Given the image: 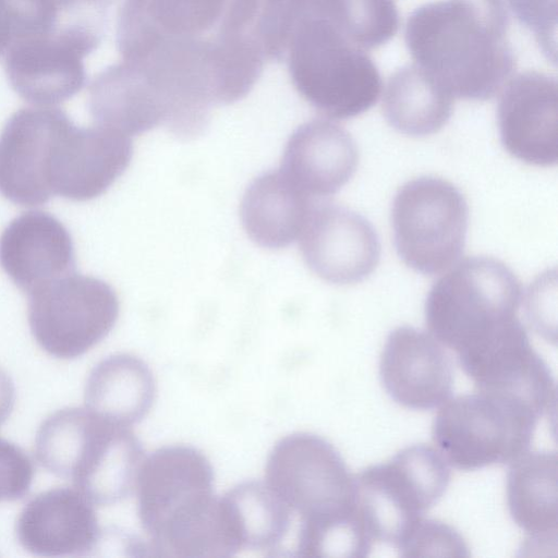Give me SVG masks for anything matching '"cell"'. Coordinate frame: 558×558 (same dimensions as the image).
<instances>
[{
  "mask_svg": "<svg viewBox=\"0 0 558 558\" xmlns=\"http://www.w3.org/2000/svg\"><path fill=\"white\" fill-rule=\"evenodd\" d=\"M399 23L393 0H260L256 34L265 59L286 62L312 107L345 120L378 101L383 81L367 51Z\"/></svg>",
  "mask_w": 558,
  "mask_h": 558,
  "instance_id": "obj_1",
  "label": "cell"
},
{
  "mask_svg": "<svg viewBox=\"0 0 558 558\" xmlns=\"http://www.w3.org/2000/svg\"><path fill=\"white\" fill-rule=\"evenodd\" d=\"M509 22L481 0L433 1L409 15L404 40L414 63L453 99L484 101L515 71Z\"/></svg>",
  "mask_w": 558,
  "mask_h": 558,
  "instance_id": "obj_2",
  "label": "cell"
},
{
  "mask_svg": "<svg viewBox=\"0 0 558 558\" xmlns=\"http://www.w3.org/2000/svg\"><path fill=\"white\" fill-rule=\"evenodd\" d=\"M137 512L153 555L232 557L239 554L225 505L214 494L209 460L190 446L157 449L138 471Z\"/></svg>",
  "mask_w": 558,
  "mask_h": 558,
  "instance_id": "obj_3",
  "label": "cell"
},
{
  "mask_svg": "<svg viewBox=\"0 0 558 558\" xmlns=\"http://www.w3.org/2000/svg\"><path fill=\"white\" fill-rule=\"evenodd\" d=\"M260 0H123L122 60L221 66L259 45Z\"/></svg>",
  "mask_w": 558,
  "mask_h": 558,
  "instance_id": "obj_4",
  "label": "cell"
},
{
  "mask_svg": "<svg viewBox=\"0 0 558 558\" xmlns=\"http://www.w3.org/2000/svg\"><path fill=\"white\" fill-rule=\"evenodd\" d=\"M35 454L48 472L71 480L99 506L128 498L144 461L142 444L131 427L87 408L63 409L47 417L36 434Z\"/></svg>",
  "mask_w": 558,
  "mask_h": 558,
  "instance_id": "obj_5",
  "label": "cell"
},
{
  "mask_svg": "<svg viewBox=\"0 0 558 558\" xmlns=\"http://www.w3.org/2000/svg\"><path fill=\"white\" fill-rule=\"evenodd\" d=\"M354 480L355 507L372 538L399 549L445 494L450 470L437 449L413 445Z\"/></svg>",
  "mask_w": 558,
  "mask_h": 558,
  "instance_id": "obj_6",
  "label": "cell"
},
{
  "mask_svg": "<svg viewBox=\"0 0 558 558\" xmlns=\"http://www.w3.org/2000/svg\"><path fill=\"white\" fill-rule=\"evenodd\" d=\"M445 403L433 423V440L447 463L462 471L511 463L529 450L541 418L526 402L489 391Z\"/></svg>",
  "mask_w": 558,
  "mask_h": 558,
  "instance_id": "obj_7",
  "label": "cell"
},
{
  "mask_svg": "<svg viewBox=\"0 0 558 558\" xmlns=\"http://www.w3.org/2000/svg\"><path fill=\"white\" fill-rule=\"evenodd\" d=\"M522 287L502 262L468 257L440 277L425 302L426 326L456 353L517 316Z\"/></svg>",
  "mask_w": 558,
  "mask_h": 558,
  "instance_id": "obj_8",
  "label": "cell"
},
{
  "mask_svg": "<svg viewBox=\"0 0 558 558\" xmlns=\"http://www.w3.org/2000/svg\"><path fill=\"white\" fill-rule=\"evenodd\" d=\"M468 220L465 197L452 183L436 177L408 181L391 208L396 251L416 272L440 274L462 255Z\"/></svg>",
  "mask_w": 558,
  "mask_h": 558,
  "instance_id": "obj_9",
  "label": "cell"
},
{
  "mask_svg": "<svg viewBox=\"0 0 558 558\" xmlns=\"http://www.w3.org/2000/svg\"><path fill=\"white\" fill-rule=\"evenodd\" d=\"M119 316L116 291L106 281L75 271L28 294V324L40 348L57 359H75L100 342Z\"/></svg>",
  "mask_w": 558,
  "mask_h": 558,
  "instance_id": "obj_10",
  "label": "cell"
},
{
  "mask_svg": "<svg viewBox=\"0 0 558 558\" xmlns=\"http://www.w3.org/2000/svg\"><path fill=\"white\" fill-rule=\"evenodd\" d=\"M266 484L301 517L316 521L355 507V480L339 451L310 433L281 438L266 463Z\"/></svg>",
  "mask_w": 558,
  "mask_h": 558,
  "instance_id": "obj_11",
  "label": "cell"
},
{
  "mask_svg": "<svg viewBox=\"0 0 558 558\" xmlns=\"http://www.w3.org/2000/svg\"><path fill=\"white\" fill-rule=\"evenodd\" d=\"M104 31L93 23H72L13 40L4 61L11 87L34 105H57L72 98L86 84L84 59L99 46Z\"/></svg>",
  "mask_w": 558,
  "mask_h": 558,
  "instance_id": "obj_12",
  "label": "cell"
},
{
  "mask_svg": "<svg viewBox=\"0 0 558 558\" xmlns=\"http://www.w3.org/2000/svg\"><path fill=\"white\" fill-rule=\"evenodd\" d=\"M457 356L478 390L518 398L541 416L555 411V378L517 316L457 352Z\"/></svg>",
  "mask_w": 558,
  "mask_h": 558,
  "instance_id": "obj_13",
  "label": "cell"
},
{
  "mask_svg": "<svg viewBox=\"0 0 558 558\" xmlns=\"http://www.w3.org/2000/svg\"><path fill=\"white\" fill-rule=\"evenodd\" d=\"M72 124L59 108H21L9 118L0 133V194L4 198L21 206L49 202L53 155Z\"/></svg>",
  "mask_w": 558,
  "mask_h": 558,
  "instance_id": "obj_14",
  "label": "cell"
},
{
  "mask_svg": "<svg viewBox=\"0 0 558 558\" xmlns=\"http://www.w3.org/2000/svg\"><path fill=\"white\" fill-rule=\"evenodd\" d=\"M308 268L333 284L367 278L380 258V242L362 215L330 202H314L299 236Z\"/></svg>",
  "mask_w": 558,
  "mask_h": 558,
  "instance_id": "obj_15",
  "label": "cell"
},
{
  "mask_svg": "<svg viewBox=\"0 0 558 558\" xmlns=\"http://www.w3.org/2000/svg\"><path fill=\"white\" fill-rule=\"evenodd\" d=\"M557 81L545 73L525 71L504 86L497 121L504 148L533 166L557 163Z\"/></svg>",
  "mask_w": 558,
  "mask_h": 558,
  "instance_id": "obj_16",
  "label": "cell"
},
{
  "mask_svg": "<svg viewBox=\"0 0 558 558\" xmlns=\"http://www.w3.org/2000/svg\"><path fill=\"white\" fill-rule=\"evenodd\" d=\"M380 381L388 396L412 410H430L452 393V363L436 338L414 327L392 330L379 362Z\"/></svg>",
  "mask_w": 558,
  "mask_h": 558,
  "instance_id": "obj_17",
  "label": "cell"
},
{
  "mask_svg": "<svg viewBox=\"0 0 558 558\" xmlns=\"http://www.w3.org/2000/svg\"><path fill=\"white\" fill-rule=\"evenodd\" d=\"M15 533L25 550L44 557L89 555L101 541L94 504L71 487L32 498L19 515Z\"/></svg>",
  "mask_w": 558,
  "mask_h": 558,
  "instance_id": "obj_18",
  "label": "cell"
},
{
  "mask_svg": "<svg viewBox=\"0 0 558 558\" xmlns=\"http://www.w3.org/2000/svg\"><path fill=\"white\" fill-rule=\"evenodd\" d=\"M133 156L131 140L97 125L74 123L60 138L50 173L53 195L89 201L104 194L126 170Z\"/></svg>",
  "mask_w": 558,
  "mask_h": 558,
  "instance_id": "obj_19",
  "label": "cell"
},
{
  "mask_svg": "<svg viewBox=\"0 0 558 558\" xmlns=\"http://www.w3.org/2000/svg\"><path fill=\"white\" fill-rule=\"evenodd\" d=\"M0 266L20 290L29 294L75 271L72 238L51 214L25 211L0 236Z\"/></svg>",
  "mask_w": 558,
  "mask_h": 558,
  "instance_id": "obj_20",
  "label": "cell"
},
{
  "mask_svg": "<svg viewBox=\"0 0 558 558\" xmlns=\"http://www.w3.org/2000/svg\"><path fill=\"white\" fill-rule=\"evenodd\" d=\"M357 163L351 134L332 121L314 119L291 134L279 170L313 198L337 193L353 177Z\"/></svg>",
  "mask_w": 558,
  "mask_h": 558,
  "instance_id": "obj_21",
  "label": "cell"
},
{
  "mask_svg": "<svg viewBox=\"0 0 558 558\" xmlns=\"http://www.w3.org/2000/svg\"><path fill=\"white\" fill-rule=\"evenodd\" d=\"M314 202L280 170L268 171L246 189L241 220L256 244L282 248L300 236Z\"/></svg>",
  "mask_w": 558,
  "mask_h": 558,
  "instance_id": "obj_22",
  "label": "cell"
},
{
  "mask_svg": "<svg viewBox=\"0 0 558 558\" xmlns=\"http://www.w3.org/2000/svg\"><path fill=\"white\" fill-rule=\"evenodd\" d=\"M507 504L514 523L534 545H557V453L525 452L507 474Z\"/></svg>",
  "mask_w": 558,
  "mask_h": 558,
  "instance_id": "obj_23",
  "label": "cell"
},
{
  "mask_svg": "<svg viewBox=\"0 0 558 558\" xmlns=\"http://www.w3.org/2000/svg\"><path fill=\"white\" fill-rule=\"evenodd\" d=\"M156 398V384L148 365L130 354L101 360L85 386V404L97 415L131 427L149 412Z\"/></svg>",
  "mask_w": 558,
  "mask_h": 558,
  "instance_id": "obj_24",
  "label": "cell"
},
{
  "mask_svg": "<svg viewBox=\"0 0 558 558\" xmlns=\"http://www.w3.org/2000/svg\"><path fill=\"white\" fill-rule=\"evenodd\" d=\"M452 110L453 98L415 63L401 66L387 82L383 112L404 135L421 137L438 132Z\"/></svg>",
  "mask_w": 558,
  "mask_h": 558,
  "instance_id": "obj_25",
  "label": "cell"
},
{
  "mask_svg": "<svg viewBox=\"0 0 558 558\" xmlns=\"http://www.w3.org/2000/svg\"><path fill=\"white\" fill-rule=\"evenodd\" d=\"M240 550L276 549L291 525V510L263 482L247 481L223 496Z\"/></svg>",
  "mask_w": 558,
  "mask_h": 558,
  "instance_id": "obj_26",
  "label": "cell"
},
{
  "mask_svg": "<svg viewBox=\"0 0 558 558\" xmlns=\"http://www.w3.org/2000/svg\"><path fill=\"white\" fill-rule=\"evenodd\" d=\"M373 542L355 507L327 519L300 522L296 551L303 557H365Z\"/></svg>",
  "mask_w": 558,
  "mask_h": 558,
  "instance_id": "obj_27",
  "label": "cell"
},
{
  "mask_svg": "<svg viewBox=\"0 0 558 558\" xmlns=\"http://www.w3.org/2000/svg\"><path fill=\"white\" fill-rule=\"evenodd\" d=\"M12 39L38 36L76 22L106 23V13L83 0H5ZM10 43V44H11Z\"/></svg>",
  "mask_w": 558,
  "mask_h": 558,
  "instance_id": "obj_28",
  "label": "cell"
},
{
  "mask_svg": "<svg viewBox=\"0 0 558 558\" xmlns=\"http://www.w3.org/2000/svg\"><path fill=\"white\" fill-rule=\"evenodd\" d=\"M507 11L529 28L543 54L556 64L557 0H505Z\"/></svg>",
  "mask_w": 558,
  "mask_h": 558,
  "instance_id": "obj_29",
  "label": "cell"
},
{
  "mask_svg": "<svg viewBox=\"0 0 558 558\" xmlns=\"http://www.w3.org/2000/svg\"><path fill=\"white\" fill-rule=\"evenodd\" d=\"M468 547L462 537L449 525L422 519L404 543L401 556L451 555L466 556Z\"/></svg>",
  "mask_w": 558,
  "mask_h": 558,
  "instance_id": "obj_30",
  "label": "cell"
},
{
  "mask_svg": "<svg viewBox=\"0 0 558 558\" xmlns=\"http://www.w3.org/2000/svg\"><path fill=\"white\" fill-rule=\"evenodd\" d=\"M33 477L34 466L28 456L15 444L0 438V501L24 497Z\"/></svg>",
  "mask_w": 558,
  "mask_h": 558,
  "instance_id": "obj_31",
  "label": "cell"
},
{
  "mask_svg": "<svg viewBox=\"0 0 558 558\" xmlns=\"http://www.w3.org/2000/svg\"><path fill=\"white\" fill-rule=\"evenodd\" d=\"M15 402V387L11 377L0 368V427L9 418Z\"/></svg>",
  "mask_w": 558,
  "mask_h": 558,
  "instance_id": "obj_32",
  "label": "cell"
},
{
  "mask_svg": "<svg viewBox=\"0 0 558 558\" xmlns=\"http://www.w3.org/2000/svg\"><path fill=\"white\" fill-rule=\"evenodd\" d=\"M12 39L11 24L9 20L7 2L0 0V56L5 52Z\"/></svg>",
  "mask_w": 558,
  "mask_h": 558,
  "instance_id": "obj_33",
  "label": "cell"
},
{
  "mask_svg": "<svg viewBox=\"0 0 558 558\" xmlns=\"http://www.w3.org/2000/svg\"><path fill=\"white\" fill-rule=\"evenodd\" d=\"M83 1L96 10L107 12V9L112 4V2L114 0H83Z\"/></svg>",
  "mask_w": 558,
  "mask_h": 558,
  "instance_id": "obj_34",
  "label": "cell"
}]
</instances>
